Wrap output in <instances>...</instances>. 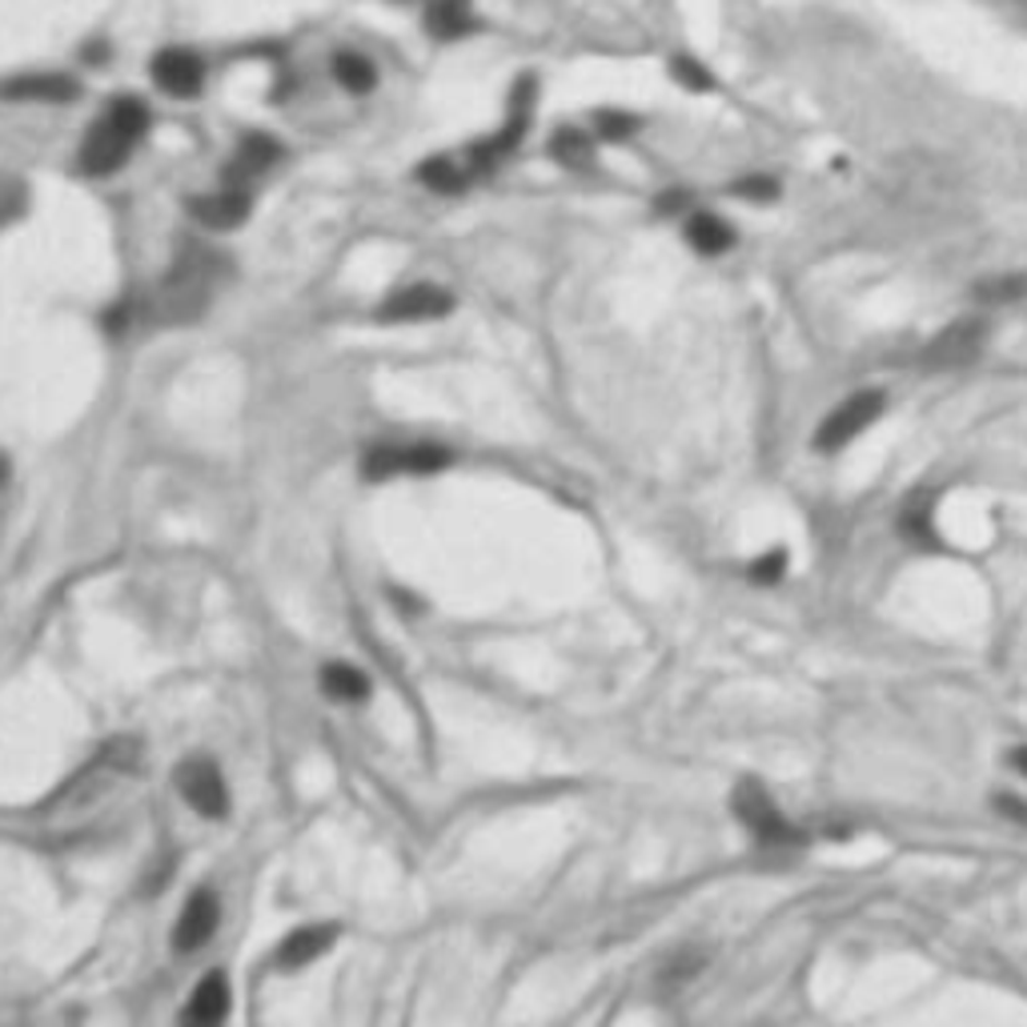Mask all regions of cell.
Segmentation results:
<instances>
[{"label": "cell", "instance_id": "cb8c5ba5", "mask_svg": "<svg viewBox=\"0 0 1027 1027\" xmlns=\"http://www.w3.org/2000/svg\"><path fill=\"white\" fill-rule=\"evenodd\" d=\"M670 76H674L682 88H691V93H706V88H715V76L706 73V64L691 61V57H674V61H670Z\"/></svg>", "mask_w": 1027, "mask_h": 1027}, {"label": "cell", "instance_id": "4dcf8cb0", "mask_svg": "<svg viewBox=\"0 0 1027 1027\" xmlns=\"http://www.w3.org/2000/svg\"><path fill=\"white\" fill-rule=\"evenodd\" d=\"M4 474H9V466H4V458H0V482H4Z\"/></svg>", "mask_w": 1027, "mask_h": 1027}, {"label": "cell", "instance_id": "8992f818", "mask_svg": "<svg viewBox=\"0 0 1027 1027\" xmlns=\"http://www.w3.org/2000/svg\"><path fill=\"white\" fill-rule=\"evenodd\" d=\"M879 414H883V394H879V390H863V394L847 397V402L831 409L827 421L819 426L815 446L819 450H843L847 442H855V438H859V433H863Z\"/></svg>", "mask_w": 1027, "mask_h": 1027}, {"label": "cell", "instance_id": "5bb4252c", "mask_svg": "<svg viewBox=\"0 0 1027 1027\" xmlns=\"http://www.w3.org/2000/svg\"><path fill=\"white\" fill-rule=\"evenodd\" d=\"M225 1015H229V983H225L222 971H213L189 995L186 1012H181V1027H225Z\"/></svg>", "mask_w": 1027, "mask_h": 1027}, {"label": "cell", "instance_id": "ba28073f", "mask_svg": "<svg viewBox=\"0 0 1027 1027\" xmlns=\"http://www.w3.org/2000/svg\"><path fill=\"white\" fill-rule=\"evenodd\" d=\"M450 462V450L430 446V442H418V446H378L366 454V478L382 482V478H394V474H433Z\"/></svg>", "mask_w": 1027, "mask_h": 1027}, {"label": "cell", "instance_id": "4316f807", "mask_svg": "<svg viewBox=\"0 0 1027 1027\" xmlns=\"http://www.w3.org/2000/svg\"><path fill=\"white\" fill-rule=\"evenodd\" d=\"M787 570V554L783 550H771V554L755 558V566H751V578L755 582H775Z\"/></svg>", "mask_w": 1027, "mask_h": 1027}, {"label": "cell", "instance_id": "484cf974", "mask_svg": "<svg viewBox=\"0 0 1027 1027\" xmlns=\"http://www.w3.org/2000/svg\"><path fill=\"white\" fill-rule=\"evenodd\" d=\"M735 193L747 201H771L775 193H779V186L771 181V177H743L739 186H735Z\"/></svg>", "mask_w": 1027, "mask_h": 1027}, {"label": "cell", "instance_id": "e0dca14e", "mask_svg": "<svg viewBox=\"0 0 1027 1027\" xmlns=\"http://www.w3.org/2000/svg\"><path fill=\"white\" fill-rule=\"evenodd\" d=\"M9 100H73L76 97V85L69 81V76H21V81H9V85L0 88Z\"/></svg>", "mask_w": 1027, "mask_h": 1027}, {"label": "cell", "instance_id": "d6986e66", "mask_svg": "<svg viewBox=\"0 0 1027 1027\" xmlns=\"http://www.w3.org/2000/svg\"><path fill=\"white\" fill-rule=\"evenodd\" d=\"M418 177L433 193H462V189L474 181V169L466 165V157H462V162H454V157H430V162L418 169Z\"/></svg>", "mask_w": 1027, "mask_h": 1027}, {"label": "cell", "instance_id": "30bf717a", "mask_svg": "<svg viewBox=\"0 0 1027 1027\" xmlns=\"http://www.w3.org/2000/svg\"><path fill=\"white\" fill-rule=\"evenodd\" d=\"M153 81L169 93V97H198L205 85V64L198 52L189 49H165L153 57Z\"/></svg>", "mask_w": 1027, "mask_h": 1027}, {"label": "cell", "instance_id": "8fae6325", "mask_svg": "<svg viewBox=\"0 0 1027 1027\" xmlns=\"http://www.w3.org/2000/svg\"><path fill=\"white\" fill-rule=\"evenodd\" d=\"M213 931H217V895L213 892H193L186 899V907H181V916H177V928H174V947L177 952H198V947H205V943L213 940Z\"/></svg>", "mask_w": 1027, "mask_h": 1027}, {"label": "cell", "instance_id": "52a82bcc", "mask_svg": "<svg viewBox=\"0 0 1027 1027\" xmlns=\"http://www.w3.org/2000/svg\"><path fill=\"white\" fill-rule=\"evenodd\" d=\"M177 791L186 795V803L205 819H222L225 811H229L225 779L210 759H186V763L177 767Z\"/></svg>", "mask_w": 1027, "mask_h": 1027}, {"label": "cell", "instance_id": "603a6c76", "mask_svg": "<svg viewBox=\"0 0 1027 1027\" xmlns=\"http://www.w3.org/2000/svg\"><path fill=\"white\" fill-rule=\"evenodd\" d=\"M976 298L988 301V306H1007V301L1027 298V277L1012 273V277H991V282L976 285Z\"/></svg>", "mask_w": 1027, "mask_h": 1027}, {"label": "cell", "instance_id": "277c9868", "mask_svg": "<svg viewBox=\"0 0 1027 1027\" xmlns=\"http://www.w3.org/2000/svg\"><path fill=\"white\" fill-rule=\"evenodd\" d=\"M730 807H735L739 823H743L763 847H771V851H783V847H799V843H803V831H795L791 823L783 819V811L771 803L767 791H763L759 783H751V779L739 783Z\"/></svg>", "mask_w": 1027, "mask_h": 1027}, {"label": "cell", "instance_id": "9a60e30c", "mask_svg": "<svg viewBox=\"0 0 1027 1027\" xmlns=\"http://www.w3.org/2000/svg\"><path fill=\"white\" fill-rule=\"evenodd\" d=\"M277 157H282V145H277V141H270V136H261V133H249L246 141L237 145L234 165H229V174L225 177H229L234 186H249V181L265 174Z\"/></svg>", "mask_w": 1027, "mask_h": 1027}, {"label": "cell", "instance_id": "2e32d148", "mask_svg": "<svg viewBox=\"0 0 1027 1027\" xmlns=\"http://www.w3.org/2000/svg\"><path fill=\"white\" fill-rule=\"evenodd\" d=\"M686 241L703 258H718V253H727L735 246V229L723 217H715V213H694L691 222H686Z\"/></svg>", "mask_w": 1027, "mask_h": 1027}, {"label": "cell", "instance_id": "3957f363", "mask_svg": "<svg viewBox=\"0 0 1027 1027\" xmlns=\"http://www.w3.org/2000/svg\"><path fill=\"white\" fill-rule=\"evenodd\" d=\"M133 771H136V743L133 739H117V743L105 747V751L52 799V811H57V815L93 811V807L105 803V799L117 791V783L129 779Z\"/></svg>", "mask_w": 1027, "mask_h": 1027}, {"label": "cell", "instance_id": "83f0119b", "mask_svg": "<svg viewBox=\"0 0 1027 1027\" xmlns=\"http://www.w3.org/2000/svg\"><path fill=\"white\" fill-rule=\"evenodd\" d=\"M686 201H691V198H686L682 189H667V193L658 198V213H682V210H686Z\"/></svg>", "mask_w": 1027, "mask_h": 1027}, {"label": "cell", "instance_id": "7402d4cb", "mask_svg": "<svg viewBox=\"0 0 1027 1027\" xmlns=\"http://www.w3.org/2000/svg\"><path fill=\"white\" fill-rule=\"evenodd\" d=\"M334 81L349 93H370L378 85V69H373L370 57L361 52H337L334 57Z\"/></svg>", "mask_w": 1027, "mask_h": 1027}, {"label": "cell", "instance_id": "f546056e", "mask_svg": "<svg viewBox=\"0 0 1027 1027\" xmlns=\"http://www.w3.org/2000/svg\"><path fill=\"white\" fill-rule=\"evenodd\" d=\"M1012 763H1015V771H1019V775H1027V747H1019V751H1015Z\"/></svg>", "mask_w": 1027, "mask_h": 1027}, {"label": "cell", "instance_id": "9c48e42d", "mask_svg": "<svg viewBox=\"0 0 1027 1027\" xmlns=\"http://www.w3.org/2000/svg\"><path fill=\"white\" fill-rule=\"evenodd\" d=\"M454 310V298H450L446 289H438V285H406V289H397V294H390L382 306V322H433V318H446V313Z\"/></svg>", "mask_w": 1027, "mask_h": 1027}, {"label": "cell", "instance_id": "7c38bea8", "mask_svg": "<svg viewBox=\"0 0 1027 1027\" xmlns=\"http://www.w3.org/2000/svg\"><path fill=\"white\" fill-rule=\"evenodd\" d=\"M189 213L205 229H234V225H241L249 217V189L229 181L217 193H201V198L189 201Z\"/></svg>", "mask_w": 1027, "mask_h": 1027}, {"label": "cell", "instance_id": "d4e9b609", "mask_svg": "<svg viewBox=\"0 0 1027 1027\" xmlns=\"http://www.w3.org/2000/svg\"><path fill=\"white\" fill-rule=\"evenodd\" d=\"M595 124H598V133L607 136V141H626V136L638 129V121H634L631 112H598L595 117Z\"/></svg>", "mask_w": 1027, "mask_h": 1027}, {"label": "cell", "instance_id": "5b68a950", "mask_svg": "<svg viewBox=\"0 0 1027 1027\" xmlns=\"http://www.w3.org/2000/svg\"><path fill=\"white\" fill-rule=\"evenodd\" d=\"M983 346H988V322L983 318H959L923 346V366L928 370H959L967 361H976Z\"/></svg>", "mask_w": 1027, "mask_h": 1027}, {"label": "cell", "instance_id": "ffe728a7", "mask_svg": "<svg viewBox=\"0 0 1027 1027\" xmlns=\"http://www.w3.org/2000/svg\"><path fill=\"white\" fill-rule=\"evenodd\" d=\"M322 691L330 698H342V703H361L370 694V679L358 667H349V662H330L322 670Z\"/></svg>", "mask_w": 1027, "mask_h": 1027}, {"label": "cell", "instance_id": "ac0fdd59", "mask_svg": "<svg viewBox=\"0 0 1027 1027\" xmlns=\"http://www.w3.org/2000/svg\"><path fill=\"white\" fill-rule=\"evenodd\" d=\"M426 25H430L433 37H442V40L466 37L474 28L470 0H433L430 13H426Z\"/></svg>", "mask_w": 1027, "mask_h": 1027}, {"label": "cell", "instance_id": "6da1fadb", "mask_svg": "<svg viewBox=\"0 0 1027 1027\" xmlns=\"http://www.w3.org/2000/svg\"><path fill=\"white\" fill-rule=\"evenodd\" d=\"M225 261L222 253H210V249H186V258L177 261L169 277L157 285V294L150 301V313L162 325H181L193 322L205 306L213 301V289L222 282Z\"/></svg>", "mask_w": 1027, "mask_h": 1027}, {"label": "cell", "instance_id": "f1b7e54d", "mask_svg": "<svg viewBox=\"0 0 1027 1027\" xmlns=\"http://www.w3.org/2000/svg\"><path fill=\"white\" fill-rule=\"evenodd\" d=\"M1000 811L1012 823H1019V827H1027V803H1019V799H1000Z\"/></svg>", "mask_w": 1027, "mask_h": 1027}, {"label": "cell", "instance_id": "4fadbf2b", "mask_svg": "<svg viewBox=\"0 0 1027 1027\" xmlns=\"http://www.w3.org/2000/svg\"><path fill=\"white\" fill-rule=\"evenodd\" d=\"M334 940H337L334 923H313V928L294 931V935H285L282 947L273 952V967H277V971H301L306 964L322 959V955L334 947Z\"/></svg>", "mask_w": 1027, "mask_h": 1027}, {"label": "cell", "instance_id": "44dd1931", "mask_svg": "<svg viewBox=\"0 0 1027 1027\" xmlns=\"http://www.w3.org/2000/svg\"><path fill=\"white\" fill-rule=\"evenodd\" d=\"M550 153H554V162L566 165V169H590V165H595V141L582 133V129H570V124L550 136Z\"/></svg>", "mask_w": 1027, "mask_h": 1027}, {"label": "cell", "instance_id": "7a4b0ae2", "mask_svg": "<svg viewBox=\"0 0 1027 1027\" xmlns=\"http://www.w3.org/2000/svg\"><path fill=\"white\" fill-rule=\"evenodd\" d=\"M150 129V109L141 100L124 97L117 100L93 129H88L85 145H81V169L88 177H105L112 169H121L124 157L136 150V141Z\"/></svg>", "mask_w": 1027, "mask_h": 1027}]
</instances>
